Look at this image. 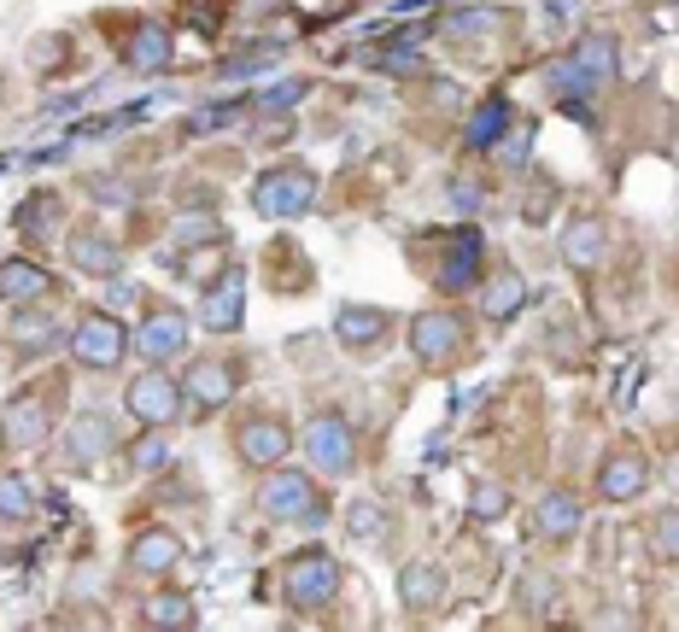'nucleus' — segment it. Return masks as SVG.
I'll list each match as a JSON object with an SVG mask.
<instances>
[{"mask_svg": "<svg viewBox=\"0 0 679 632\" xmlns=\"http://www.w3.org/2000/svg\"><path fill=\"white\" fill-rule=\"evenodd\" d=\"M235 381H240L235 363H194V375H188V398L199 404V416L223 411V404H229V393H235Z\"/></svg>", "mask_w": 679, "mask_h": 632, "instance_id": "9d476101", "label": "nucleus"}, {"mask_svg": "<svg viewBox=\"0 0 679 632\" xmlns=\"http://www.w3.org/2000/svg\"><path fill=\"white\" fill-rule=\"evenodd\" d=\"M387 329H393V317L369 311V304H340V311H335V334L352 345V352H369L375 340H387Z\"/></svg>", "mask_w": 679, "mask_h": 632, "instance_id": "9b49d317", "label": "nucleus"}, {"mask_svg": "<svg viewBox=\"0 0 679 632\" xmlns=\"http://www.w3.org/2000/svg\"><path fill=\"white\" fill-rule=\"evenodd\" d=\"M346 527H352V539H358V545H375V539L387 533V509L363 498V504L346 509Z\"/></svg>", "mask_w": 679, "mask_h": 632, "instance_id": "5701e85b", "label": "nucleus"}, {"mask_svg": "<svg viewBox=\"0 0 679 632\" xmlns=\"http://www.w3.org/2000/svg\"><path fill=\"white\" fill-rule=\"evenodd\" d=\"M141 352H147V363H171L188 352V317L171 311V304H158V311H147V322H141Z\"/></svg>", "mask_w": 679, "mask_h": 632, "instance_id": "0eeeda50", "label": "nucleus"}, {"mask_svg": "<svg viewBox=\"0 0 679 632\" xmlns=\"http://www.w3.org/2000/svg\"><path fill=\"white\" fill-rule=\"evenodd\" d=\"M399 598H404L410 609H434V603L445 598V580H440V568H428V562L404 568V574H399Z\"/></svg>", "mask_w": 679, "mask_h": 632, "instance_id": "f3484780", "label": "nucleus"}, {"mask_svg": "<svg viewBox=\"0 0 679 632\" xmlns=\"http://www.w3.org/2000/svg\"><path fill=\"white\" fill-rule=\"evenodd\" d=\"M176 411H182V386L164 375L158 363H153L141 381H130V416H135V422L164 427V422H176Z\"/></svg>", "mask_w": 679, "mask_h": 632, "instance_id": "20e7f679", "label": "nucleus"}, {"mask_svg": "<svg viewBox=\"0 0 679 632\" xmlns=\"http://www.w3.org/2000/svg\"><path fill=\"white\" fill-rule=\"evenodd\" d=\"M71 352L82 370H117L123 352H130V334H123V322L117 317H82L76 322V334H71Z\"/></svg>", "mask_w": 679, "mask_h": 632, "instance_id": "f257e3e1", "label": "nucleus"}, {"mask_svg": "<svg viewBox=\"0 0 679 632\" xmlns=\"http://www.w3.org/2000/svg\"><path fill=\"white\" fill-rule=\"evenodd\" d=\"M305 445H311L322 475H346V468L358 463V439H352V427H346L340 416H317L311 434H305Z\"/></svg>", "mask_w": 679, "mask_h": 632, "instance_id": "423d86ee", "label": "nucleus"}, {"mask_svg": "<svg viewBox=\"0 0 679 632\" xmlns=\"http://www.w3.org/2000/svg\"><path fill=\"white\" fill-rule=\"evenodd\" d=\"M240 304H246V293H240V276H223L212 293H205V304H199V322L212 334H229L235 322H240Z\"/></svg>", "mask_w": 679, "mask_h": 632, "instance_id": "2eb2a0df", "label": "nucleus"}, {"mask_svg": "<svg viewBox=\"0 0 679 632\" xmlns=\"http://www.w3.org/2000/svg\"><path fill=\"white\" fill-rule=\"evenodd\" d=\"M340 591V568L328 562V557H299L294 568H287V598H294L299 609H317V603H328Z\"/></svg>", "mask_w": 679, "mask_h": 632, "instance_id": "6e6552de", "label": "nucleus"}, {"mask_svg": "<svg viewBox=\"0 0 679 632\" xmlns=\"http://www.w3.org/2000/svg\"><path fill=\"white\" fill-rule=\"evenodd\" d=\"M48 439V398H12V411H7V445H18V452H30V445Z\"/></svg>", "mask_w": 679, "mask_h": 632, "instance_id": "f8f14e48", "label": "nucleus"}, {"mask_svg": "<svg viewBox=\"0 0 679 632\" xmlns=\"http://www.w3.org/2000/svg\"><path fill=\"white\" fill-rule=\"evenodd\" d=\"M106 452H112V422L106 416H82L71 427V457L76 463H100Z\"/></svg>", "mask_w": 679, "mask_h": 632, "instance_id": "a211bd4d", "label": "nucleus"}, {"mask_svg": "<svg viewBox=\"0 0 679 632\" xmlns=\"http://www.w3.org/2000/svg\"><path fill=\"white\" fill-rule=\"evenodd\" d=\"M176 562H182V539L164 533V527H153V533H141L130 545V568H135V574H171Z\"/></svg>", "mask_w": 679, "mask_h": 632, "instance_id": "ddd939ff", "label": "nucleus"}, {"mask_svg": "<svg viewBox=\"0 0 679 632\" xmlns=\"http://www.w3.org/2000/svg\"><path fill=\"white\" fill-rule=\"evenodd\" d=\"M76 270H89V276H112L117 270V247L112 240H100V235H76Z\"/></svg>", "mask_w": 679, "mask_h": 632, "instance_id": "4be33fe9", "label": "nucleus"}, {"mask_svg": "<svg viewBox=\"0 0 679 632\" xmlns=\"http://www.w3.org/2000/svg\"><path fill=\"white\" fill-rule=\"evenodd\" d=\"M258 509L264 516H276V521H317L322 516V504H317V480L311 475H281L276 480H264V493H258Z\"/></svg>", "mask_w": 679, "mask_h": 632, "instance_id": "f03ea898", "label": "nucleus"}, {"mask_svg": "<svg viewBox=\"0 0 679 632\" xmlns=\"http://www.w3.org/2000/svg\"><path fill=\"white\" fill-rule=\"evenodd\" d=\"M48 293H53L48 270H35V263H24V258L0 263V299L7 304H30V299H48Z\"/></svg>", "mask_w": 679, "mask_h": 632, "instance_id": "4468645a", "label": "nucleus"}, {"mask_svg": "<svg viewBox=\"0 0 679 632\" xmlns=\"http://www.w3.org/2000/svg\"><path fill=\"white\" fill-rule=\"evenodd\" d=\"M410 352H416L422 363H451L463 352V322L451 311H428L410 322Z\"/></svg>", "mask_w": 679, "mask_h": 632, "instance_id": "39448f33", "label": "nucleus"}, {"mask_svg": "<svg viewBox=\"0 0 679 632\" xmlns=\"http://www.w3.org/2000/svg\"><path fill=\"white\" fill-rule=\"evenodd\" d=\"M574 527H580V498H574V493H551L539 504V533L545 539H568Z\"/></svg>", "mask_w": 679, "mask_h": 632, "instance_id": "6ab92c4d", "label": "nucleus"}, {"mask_svg": "<svg viewBox=\"0 0 679 632\" xmlns=\"http://www.w3.org/2000/svg\"><path fill=\"white\" fill-rule=\"evenodd\" d=\"M130 457H135V468H158V463H164V439H158V434L135 439V452H130Z\"/></svg>", "mask_w": 679, "mask_h": 632, "instance_id": "c756f323", "label": "nucleus"}, {"mask_svg": "<svg viewBox=\"0 0 679 632\" xmlns=\"http://www.w3.org/2000/svg\"><path fill=\"white\" fill-rule=\"evenodd\" d=\"M12 334H18V345H24V352H41V345L53 340V322H48V317L18 311V317H12Z\"/></svg>", "mask_w": 679, "mask_h": 632, "instance_id": "bb28decb", "label": "nucleus"}, {"mask_svg": "<svg viewBox=\"0 0 679 632\" xmlns=\"http://www.w3.org/2000/svg\"><path fill=\"white\" fill-rule=\"evenodd\" d=\"M604 258V222H574L568 229V263H580V270H591V263Z\"/></svg>", "mask_w": 679, "mask_h": 632, "instance_id": "412c9836", "label": "nucleus"}, {"mask_svg": "<svg viewBox=\"0 0 679 632\" xmlns=\"http://www.w3.org/2000/svg\"><path fill=\"white\" fill-rule=\"evenodd\" d=\"M504 124H510V106H504V100H492V106L475 117V124H469V141H475V147H492Z\"/></svg>", "mask_w": 679, "mask_h": 632, "instance_id": "a878e982", "label": "nucleus"}, {"mask_svg": "<svg viewBox=\"0 0 679 632\" xmlns=\"http://www.w3.org/2000/svg\"><path fill=\"white\" fill-rule=\"evenodd\" d=\"M516 304H522V281L516 276H498V281H492V288H486V317H510V311H516Z\"/></svg>", "mask_w": 679, "mask_h": 632, "instance_id": "393cba45", "label": "nucleus"}, {"mask_svg": "<svg viewBox=\"0 0 679 632\" xmlns=\"http://www.w3.org/2000/svg\"><path fill=\"white\" fill-rule=\"evenodd\" d=\"M311 194H317L311 170H276L253 188V206L264 217H299V211H311Z\"/></svg>", "mask_w": 679, "mask_h": 632, "instance_id": "7ed1b4c3", "label": "nucleus"}, {"mask_svg": "<svg viewBox=\"0 0 679 632\" xmlns=\"http://www.w3.org/2000/svg\"><path fill=\"white\" fill-rule=\"evenodd\" d=\"M147 621L153 626H194V603L182 598V591H158V598L147 603Z\"/></svg>", "mask_w": 679, "mask_h": 632, "instance_id": "b1692460", "label": "nucleus"}, {"mask_svg": "<svg viewBox=\"0 0 679 632\" xmlns=\"http://www.w3.org/2000/svg\"><path fill=\"white\" fill-rule=\"evenodd\" d=\"M0 516H30V486L24 480H0Z\"/></svg>", "mask_w": 679, "mask_h": 632, "instance_id": "c85d7f7f", "label": "nucleus"}, {"mask_svg": "<svg viewBox=\"0 0 679 632\" xmlns=\"http://www.w3.org/2000/svg\"><path fill=\"white\" fill-rule=\"evenodd\" d=\"M130 65H135V71H158V65H171V30H164V24H141L135 48H130Z\"/></svg>", "mask_w": 679, "mask_h": 632, "instance_id": "aec40b11", "label": "nucleus"}, {"mask_svg": "<svg viewBox=\"0 0 679 632\" xmlns=\"http://www.w3.org/2000/svg\"><path fill=\"white\" fill-rule=\"evenodd\" d=\"M469 509H475V516H504V493L498 486H481V493L469 498Z\"/></svg>", "mask_w": 679, "mask_h": 632, "instance_id": "7c9ffc66", "label": "nucleus"}, {"mask_svg": "<svg viewBox=\"0 0 679 632\" xmlns=\"http://www.w3.org/2000/svg\"><path fill=\"white\" fill-rule=\"evenodd\" d=\"M287 452H294V434H287L281 422L258 416V422H246V427H240V457L253 463V468H276Z\"/></svg>", "mask_w": 679, "mask_h": 632, "instance_id": "1a4fd4ad", "label": "nucleus"}, {"mask_svg": "<svg viewBox=\"0 0 679 632\" xmlns=\"http://www.w3.org/2000/svg\"><path fill=\"white\" fill-rule=\"evenodd\" d=\"M598 493H604V498H639V493H645V463L632 457V452H627V457H609Z\"/></svg>", "mask_w": 679, "mask_h": 632, "instance_id": "dca6fc26", "label": "nucleus"}, {"mask_svg": "<svg viewBox=\"0 0 679 632\" xmlns=\"http://www.w3.org/2000/svg\"><path fill=\"white\" fill-rule=\"evenodd\" d=\"M650 545H656V557L679 562V516H656V527H650Z\"/></svg>", "mask_w": 679, "mask_h": 632, "instance_id": "cd10ccee", "label": "nucleus"}]
</instances>
